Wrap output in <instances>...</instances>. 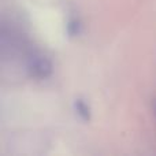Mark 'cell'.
<instances>
[{"instance_id":"cell-1","label":"cell","mask_w":156,"mask_h":156,"mask_svg":"<svg viewBox=\"0 0 156 156\" xmlns=\"http://www.w3.org/2000/svg\"><path fill=\"white\" fill-rule=\"evenodd\" d=\"M29 71L33 77L38 80H45L52 74V65L45 56L36 55L32 56L29 60Z\"/></svg>"},{"instance_id":"cell-2","label":"cell","mask_w":156,"mask_h":156,"mask_svg":"<svg viewBox=\"0 0 156 156\" xmlns=\"http://www.w3.org/2000/svg\"><path fill=\"white\" fill-rule=\"evenodd\" d=\"M74 108H76L78 116H81L83 121H89V118H90V108H89V105L83 100L81 99L76 100L74 101Z\"/></svg>"}]
</instances>
